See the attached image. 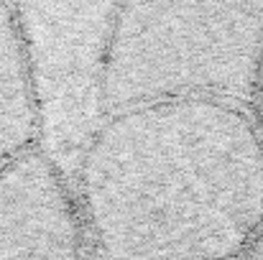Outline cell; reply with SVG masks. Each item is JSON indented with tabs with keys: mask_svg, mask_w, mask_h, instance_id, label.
I'll return each mask as SVG.
<instances>
[{
	"mask_svg": "<svg viewBox=\"0 0 263 260\" xmlns=\"http://www.w3.org/2000/svg\"><path fill=\"white\" fill-rule=\"evenodd\" d=\"M13 10L36 107V151L74 194L107 123L105 64L118 3L33 0L13 3Z\"/></svg>",
	"mask_w": 263,
	"mask_h": 260,
	"instance_id": "3",
	"label": "cell"
},
{
	"mask_svg": "<svg viewBox=\"0 0 263 260\" xmlns=\"http://www.w3.org/2000/svg\"><path fill=\"white\" fill-rule=\"evenodd\" d=\"M36 148V107L13 3H0V171Z\"/></svg>",
	"mask_w": 263,
	"mask_h": 260,
	"instance_id": "5",
	"label": "cell"
},
{
	"mask_svg": "<svg viewBox=\"0 0 263 260\" xmlns=\"http://www.w3.org/2000/svg\"><path fill=\"white\" fill-rule=\"evenodd\" d=\"M248 260H263V230H261V235L256 237V243L251 245V258Z\"/></svg>",
	"mask_w": 263,
	"mask_h": 260,
	"instance_id": "6",
	"label": "cell"
},
{
	"mask_svg": "<svg viewBox=\"0 0 263 260\" xmlns=\"http://www.w3.org/2000/svg\"><path fill=\"white\" fill-rule=\"evenodd\" d=\"M77 194L102 260H233L263 230V143L248 110L212 99L107 117Z\"/></svg>",
	"mask_w": 263,
	"mask_h": 260,
	"instance_id": "1",
	"label": "cell"
},
{
	"mask_svg": "<svg viewBox=\"0 0 263 260\" xmlns=\"http://www.w3.org/2000/svg\"><path fill=\"white\" fill-rule=\"evenodd\" d=\"M74 194L33 148L0 171V260H80Z\"/></svg>",
	"mask_w": 263,
	"mask_h": 260,
	"instance_id": "4",
	"label": "cell"
},
{
	"mask_svg": "<svg viewBox=\"0 0 263 260\" xmlns=\"http://www.w3.org/2000/svg\"><path fill=\"white\" fill-rule=\"evenodd\" d=\"M263 67V3H118L105 64L107 117L179 99L248 110Z\"/></svg>",
	"mask_w": 263,
	"mask_h": 260,
	"instance_id": "2",
	"label": "cell"
}]
</instances>
